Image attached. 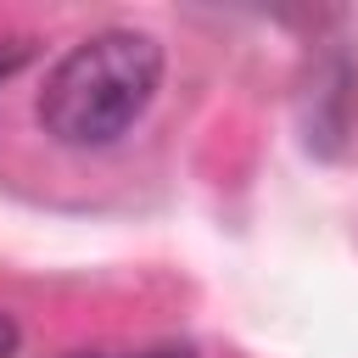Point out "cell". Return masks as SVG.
I'll return each instance as SVG.
<instances>
[{
  "label": "cell",
  "mask_w": 358,
  "mask_h": 358,
  "mask_svg": "<svg viewBox=\"0 0 358 358\" xmlns=\"http://www.w3.org/2000/svg\"><path fill=\"white\" fill-rule=\"evenodd\" d=\"M358 129V56L330 39L313 67H308V90H302V140L313 157H341V145Z\"/></svg>",
  "instance_id": "7a4b0ae2"
},
{
  "label": "cell",
  "mask_w": 358,
  "mask_h": 358,
  "mask_svg": "<svg viewBox=\"0 0 358 358\" xmlns=\"http://www.w3.org/2000/svg\"><path fill=\"white\" fill-rule=\"evenodd\" d=\"M28 56H34V39H0V84H6Z\"/></svg>",
  "instance_id": "3957f363"
},
{
  "label": "cell",
  "mask_w": 358,
  "mask_h": 358,
  "mask_svg": "<svg viewBox=\"0 0 358 358\" xmlns=\"http://www.w3.org/2000/svg\"><path fill=\"white\" fill-rule=\"evenodd\" d=\"M22 347V330H17V319L11 313H0V358H11Z\"/></svg>",
  "instance_id": "277c9868"
},
{
  "label": "cell",
  "mask_w": 358,
  "mask_h": 358,
  "mask_svg": "<svg viewBox=\"0 0 358 358\" xmlns=\"http://www.w3.org/2000/svg\"><path fill=\"white\" fill-rule=\"evenodd\" d=\"M162 90V45L145 28H101L78 39L39 90V129L67 151L123 140Z\"/></svg>",
  "instance_id": "6da1fadb"
},
{
  "label": "cell",
  "mask_w": 358,
  "mask_h": 358,
  "mask_svg": "<svg viewBox=\"0 0 358 358\" xmlns=\"http://www.w3.org/2000/svg\"><path fill=\"white\" fill-rule=\"evenodd\" d=\"M129 358H196V347H179V341H168V347H145V352H129Z\"/></svg>",
  "instance_id": "5b68a950"
},
{
  "label": "cell",
  "mask_w": 358,
  "mask_h": 358,
  "mask_svg": "<svg viewBox=\"0 0 358 358\" xmlns=\"http://www.w3.org/2000/svg\"><path fill=\"white\" fill-rule=\"evenodd\" d=\"M73 358H101V352H73Z\"/></svg>",
  "instance_id": "8992f818"
}]
</instances>
